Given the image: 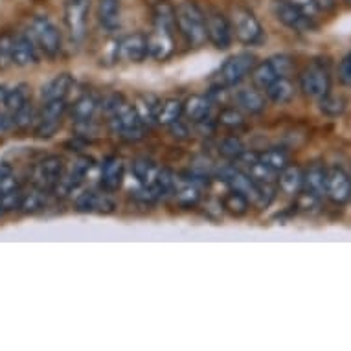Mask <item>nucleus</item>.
<instances>
[{
    "label": "nucleus",
    "mask_w": 351,
    "mask_h": 351,
    "mask_svg": "<svg viewBox=\"0 0 351 351\" xmlns=\"http://www.w3.org/2000/svg\"><path fill=\"white\" fill-rule=\"evenodd\" d=\"M175 32H177V21H175V6L167 0H158L153 6V29L147 34L149 40V58L155 61H166L175 52Z\"/></svg>",
    "instance_id": "obj_1"
},
{
    "label": "nucleus",
    "mask_w": 351,
    "mask_h": 351,
    "mask_svg": "<svg viewBox=\"0 0 351 351\" xmlns=\"http://www.w3.org/2000/svg\"><path fill=\"white\" fill-rule=\"evenodd\" d=\"M104 112L109 121L110 131L127 140V142H136L144 138L145 123L140 118L138 110L134 105L127 101L121 94H110L104 101Z\"/></svg>",
    "instance_id": "obj_2"
},
{
    "label": "nucleus",
    "mask_w": 351,
    "mask_h": 351,
    "mask_svg": "<svg viewBox=\"0 0 351 351\" xmlns=\"http://www.w3.org/2000/svg\"><path fill=\"white\" fill-rule=\"evenodd\" d=\"M175 21H177V29L184 37L188 47H202L208 40L206 37V15L201 8L191 0L180 2L175 8Z\"/></svg>",
    "instance_id": "obj_3"
},
{
    "label": "nucleus",
    "mask_w": 351,
    "mask_h": 351,
    "mask_svg": "<svg viewBox=\"0 0 351 351\" xmlns=\"http://www.w3.org/2000/svg\"><path fill=\"white\" fill-rule=\"evenodd\" d=\"M232 32L236 35V39L245 45V47H261L265 45L267 34L263 24L259 23L256 13L245 6H236L232 10Z\"/></svg>",
    "instance_id": "obj_4"
},
{
    "label": "nucleus",
    "mask_w": 351,
    "mask_h": 351,
    "mask_svg": "<svg viewBox=\"0 0 351 351\" xmlns=\"http://www.w3.org/2000/svg\"><path fill=\"white\" fill-rule=\"evenodd\" d=\"M28 34L35 40V45L39 48L40 53H45L47 58H58L63 50V35L59 28L48 17L37 15L29 21Z\"/></svg>",
    "instance_id": "obj_5"
},
{
    "label": "nucleus",
    "mask_w": 351,
    "mask_h": 351,
    "mask_svg": "<svg viewBox=\"0 0 351 351\" xmlns=\"http://www.w3.org/2000/svg\"><path fill=\"white\" fill-rule=\"evenodd\" d=\"M298 83L300 90L304 93L305 98L315 99V101L328 96L329 90H331V75H329L328 66H324L318 61H313L311 64H307L302 70Z\"/></svg>",
    "instance_id": "obj_6"
},
{
    "label": "nucleus",
    "mask_w": 351,
    "mask_h": 351,
    "mask_svg": "<svg viewBox=\"0 0 351 351\" xmlns=\"http://www.w3.org/2000/svg\"><path fill=\"white\" fill-rule=\"evenodd\" d=\"M256 66V56L250 52H237L221 64L217 72V81L221 86L232 88L237 86L245 77H247L252 69Z\"/></svg>",
    "instance_id": "obj_7"
},
{
    "label": "nucleus",
    "mask_w": 351,
    "mask_h": 351,
    "mask_svg": "<svg viewBox=\"0 0 351 351\" xmlns=\"http://www.w3.org/2000/svg\"><path fill=\"white\" fill-rule=\"evenodd\" d=\"M90 0H64V24L75 45L83 43L88 29Z\"/></svg>",
    "instance_id": "obj_8"
},
{
    "label": "nucleus",
    "mask_w": 351,
    "mask_h": 351,
    "mask_svg": "<svg viewBox=\"0 0 351 351\" xmlns=\"http://www.w3.org/2000/svg\"><path fill=\"white\" fill-rule=\"evenodd\" d=\"M66 99H50L43 101V109L37 116V125H35V136L37 138H50L58 133V129L63 123L66 114Z\"/></svg>",
    "instance_id": "obj_9"
},
{
    "label": "nucleus",
    "mask_w": 351,
    "mask_h": 351,
    "mask_svg": "<svg viewBox=\"0 0 351 351\" xmlns=\"http://www.w3.org/2000/svg\"><path fill=\"white\" fill-rule=\"evenodd\" d=\"M272 13L274 17L287 26L289 29L293 32H298V34H307V32H313V29L318 28V24L315 19H311L309 15H305L302 10H298L293 4H289L287 0H274L272 2Z\"/></svg>",
    "instance_id": "obj_10"
},
{
    "label": "nucleus",
    "mask_w": 351,
    "mask_h": 351,
    "mask_svg": "<svg viewBox=\"0 0 351 351\" xmlns=\"http://www.w3.org/2000/svg\"><path fill=\"white\" fill-rule=\"evenodd\" d=\"M204 15H206V37L212 43V47L217 48V50L230 48L232 40H234L230 19L215 8L208 10Z\"/></svg>",
    "instance_id": "obj_11"
},
{
    "label": "nucleus",
    "mask_w": 351,
    "mask_h": 351,
    "mask_svg": "<svg viewBox=\"0 0 351 351\" xmlns=\"http://www.w3.org/2000/svg\"><path fill=\"white\" fill-rule=\"evenodd\" d=\"M64 171H66V164H64V160L61 156H47V158H43V160L35 166V186H39V188H43V190L47 191H53L59 186V182L63 180Z\"/></svg>",
    "instance_id": "obj_12"
},
{
    "label": "nucleus",
    "mask_w": 351,
    "mask_h": 351,
    "mask_svg": "<svg viewBox=\"0 0 351 351\" xmlns=\"http://www.w3.org/2000/svg\"><path fill=\"white\" fill-rule=\"evenodd\" d=\"M116 56L127 63L140 64L149 58V40L144 32H134L116 43Z\"/></svg>",
    "instance_id": "obj_13"
},
{
    "label": "nucleus",
    "mask_w": 351,
    "mask_h": 351,
    "mask_svg": "<svg viewBox=\"0 0 351 351\" xmlns=\"http://www.w3.org/2000/svg\"><path fill=\"white\" fill-rule=\"evenodd\" d=\"M326 195L335 204H346L351 199V177L342 167L333 166L328 169Z\"/></svg>",
    "instance_id": "obj_14"
},
{
    "label": "nucleus",
    "mask_w": 351,
    "mask_h": 351,
    "mask_svg": "<svg viewBox=\"0 0 351 351\" xmlns=\"http://www.w3.org/2000/svg\"><path fill=\"white\" fill-rule=\"evenodd\" d=\"M125 180V160L118 155L107 156L101 164V186L105 191L114 193L121 190Z\"/></svg>",
    "instance_id": "obj_15"
},
{
    "label": "nucleus",
    "mask_w": 351,
    "mask_h": 351,
    "mask_svg": "<svg viewBox=\"0 0 351 351\" xmlns=\"http://www.w3.org/2000/svg\"><path fill=\"white\" fill-rule=\"evenodd\" d=\"M39 63V48L29 34H19L13 39V64L19 69H28Z\"/></svg>",
    "instance_id": "obj_16"
},
{
    "label": "nucleus",
    "mask_w": 351,
    "mask_h": 351,
    "mask_svg": "<svg viewBox=\"0 0 351 351\" xmlns=\"http://www.w3.org/2000/svg\"><path fill=\"white\" fill-rule=\"evenodd\" d=\"M116 202L107 193L83 191L75 199V210L80 213H112Z\"/></svg>",
    "instance_id": "obj_17"
},
{
    "label": "nucleus",
    "mask_w": 351,
    "mask_h": 351,
    "mask_svg": "<svg viewBox=\"0 0 351 351\" xmlns=\"http://www.w3.org/2000/svg\"><path fill=\"white\" fill-rule=\"evenodd\" d=\"M99 101L90 94L81 96L80 99H75L74 107H72V121L75 123L77 129H88L93 125L94 118L98 114Z\"/></svg>",
    "instance_id": "obj_18"
},
{
    "label": "nucleus",
    "mask_w": 351,
    "mask_h": 351,
    "mask_svg": "<svg viewBox=\"0 0 351 351\" xmlns=\"http://www.w3.org/2000/svg\"><path fill=\"white\" fill-rule=\"evenodd\" d=\"M213 101L204 94H191L190 98L182 104V114L191 121V123H201V121L210 120L212 114Z\"/></svg>",
    "instance_id": "obj_19"
},
{
    "label": "nucleus",
    "mask_w": 351,
    "mask_h": 351,
    "mask_svg": "<svg viewBox=\"0 0 351 351\" xmlns=\"http://www.w3.org/2000/svg\"><path fill=\"white\" fill-rule=\"evenodd\" d=\"M75 85L74 75L69 72L58 74L56 77L48 81L47 85L43 86V93H40V99L43 101H50V99H66L69 94L72 93V88Z\"/></svg>",
    "instance_id": "obj_20"
},
{
    "label": "nucleus",
    "mask_w": 351,
    "mask_h": 351,
    "mask_svg": "<svg viewBox=\"0 0 351 351\" xmlns=\"http://www.w3.org/2000/svg\"><path fill=\"white\" fill-rule=\"evenodd\" d=\"M98 21L105 32H118L121 28V2L120 0H99Z\"/></svg>",
    "instance_id": "obj_21"
},
{
    "label": "nucleus",
    "mask_w": 351,
    "mask_h": 351,
    "mask_svg": "<svg viewBox=\"0 0 351 351\" xmlns=\"http://www.w3.org/2000/svg\"><path fill=\"white\" fill-rule=\"evenodd\" d=\"M326 177H328V169L320 162H315L304 171V186L302 191L313 193L317 197L326 195Z\"/></svg>",
    "instance_id": "obj_22"
},
{
    "label": "nucleus",
    "mask_w": 351,
    "mask_h": 351,
    "mask_svg": "<svg viewBox=\"0 0 351 351\" xmlns=\"http://www.w3.org/2000/svg\"><path fill=\"white\" fill-rule=\"evenodd\" d=\"M236 104L239 109H243L248 114H261L267 109L265 94L259 88H241L236 93Z\"/></svg>",
    "instance_id": "obj_23"
},
{
    "label": "nucleus",
    "mask_w": 351,
    "mask_h": 351,
    "mask_svg": "<svg viewBox=\"0 0 351 351\" xmlns=\"http://www.w3.org/2000/svg\"><path fill=\"white\" fill-rule=\"evenodd\" d=\"M276 184L280 186V190L287 195H298L304 186V169L294 164H289L278 173Z\"/></svg>",
    "instance_id": "obj_24"
},
{
    "label": "nucleus",
    "mask_w": 351,
    "mask_h": 351,
    "mask_svg": "<svg viewBox=\"0 0 351 351\" xmlns=\"http://www.w3.org/2000/svg\"><path fill=\"white\" fill-rule=\"evenodd\" d=\"M294 93H296V88L294 85L289 81V77H278L274 83L265 88L267 99H271L272 104L276 105H287L293 101Z\"/></svg>",
    "instance_id": "obj_25"
},
{
    "label": "nucleus",
    "mask_w": 351,
    "mask_h": 351,
    "mask_svg": "<svg viewBox=\"0 0 351 351\" xmlns=\"http://www.w3.org/2000/svg\"><path fill=\"white\" fill-rule=\"evenodd\" d=\"M250 204L252 202L248 201V197L237 190H230L221 199V206L232 217H245L250 210Z\"/></svg>",
    "instance_id": "obj_26"
},
{
    "label": "nucleus",
    "mask_w": 351,
    "mask_h": 351,
    "mask_svg": "<svg viewBox=\"0 0 351 351\" xmlns=\"http://www.w3.org/2000/svg\"><path fill=\"white\" fill-rule=\"evenodd\" d=\"M158 173H160V167L156 166L155 162L149 160V158H136L133 160V175L134 179L138 180L140 186H153L155 184L156 177H158Z\"/></svg>",
    "instance_id": "obj_27"
},
{
    "label": "nucleus",
    "mask_w": 351,
    "mask_h": 351,
    "mask_svg": "<svg viewBox=\"0 0 351 351\" xmlns=\"http://www.w3.org/2000/svg\"><path fill=\"white\" fill-rule=\"evenodd\" d=\"M180 116H182V101L175 98H167L158 105L155 120L160 125L169 127L175 121H180Z\"/></svg>",
    "instance_id": "obj_28"
},
{
    "label": "nucleus",
    "mask_w": 351,
    "mask_h": 351,
    "mask_svg": "<svg viewBox=\"0 0 351 351\" xmlns=\"http://www.w3.org/2000/svg\"><path fill=\"white\" fill-rule=\"evenodd\" d=\"M250 77H252V85L259 90H265L267 86L274 83V81L280 77L276 74V70L272 66V63L267 59V61H261V63H256V66L250 72Z\"/></svg>",
    "instance_id": "obj_29"
},
{
    "label": "nucleus",
    "mask_w": 351,
    "mask_h": 351,
    "mask_svg": "<svg viewBox=\"0 0 351 351\" xmlns=\"http://www.w3.org/2000/svg\"><path fill=\"white\" fill-rule=\"evenodd\" d=\"M48 193H50V191L43 190L39 186H35L34 190L24 191L23 202H21V210H23L24 213L39 212V210H43V208L47 206Z\"/></svg>",
    "instance_id": "obj_30"
},
{
    "label": "nucleus",
    "mask_w": 351,
    "mask_h": 351,
    "mask_svg": "<svg viewBox=\"0 0 351 351\" xmlns=\"http://www.w3.org/2000/svg\"><path fill=\"white\" fill-rule=\"evenodd\" d=\"M258 160L261 162V164H265L267 167H271L272 171L276 173H280L283 167L289 166L287 153L283 149H276V147L258 153Z\"/></svg>",
    "instance_id": "obj_31"
},
{
    "label": "nucleus",
    "mask_w": 351,
    "mask_h": 351,
    "mask_svg": "<svg viewBox=\"0 0 351 351\" xmlns=\"http://www.w3.org/2000/svg\"><path fill=\"white\" fill-rule=\"evenodd\" d=\"M243 153H245V145L237 136H226L219 144V155L225 156L226 160H239Z\"/></svg>",
    "instance_id": "obj_32"
},
{
    "label": "nucleus",
    "mask_w": 351,
    "mask_h": 351,
    "mask_svg": "<svg viewBox=\"0 0 351 351\" xmlns=\"http://www.w3.org/2000/svg\"><path fill=\"white\" fill-rule=\"evenodd\" d=\"M318 105H320V110L324 114L329 116V118H337L346 110V99L340 98V96H331V94L318 99Z\"/></svg>",
    "instance_id": "obj_33"
},
{
    "label": "nucleus",
    "mask_w": 351,
    "mask_h": 351,
    "mask_svg": "<svg viewBox=\"0 0 351 351\" xmlns=\"http://www.w3.org/2000/svg\"><path fill=\"white\" fill-rule=\"evenodd\" d=\"M158 101H156L153 96H140L136 105H134V109L138 110L140 118L144 123H149L156 118V110H158Z\"/></svg>",
    "instance_id": "obj_34"
},
{
    "label": "nucleus",
    "mask_w": 351,
    "mask_h": 351,
    "mask_svg": "<svg viewBox=\"0 0 351 351\" xmlns=\"http://www.w3.org/2000/svg\"><path fill=\"white\" fill-rule=\"evenodd\" d=\"M13 39L15 35L10 32L0 35V70H8L13 64Z\"/></svg>",
    "instance_id": "obj_35"
},
{
    "label": "nucleus",
    "mask_w": 351,
    "mask_h": 351,
    "mask_svg": "<svg viewBox=\"0 0 351 351\" xmlns=\"http://www.w3.org/2000/svg\"><path fill=\"white\" fill-rule=\"evenodd\" d=\"M219 123L228 129H239L245 125V116L236 107H225L219 114Z\"/></svg>",
    "instance_id": "obj_36"
},
{
    "label": "nucleus",
    "mask_w": 351,
    "mask_h": 351,
    "mask_svg": "<svg viewBox=\"0 0 351 351\" xmlns=\"http://www.w3.org/2000/svg\"><path fill=\"white\" fill-rule=\"evenodd\" d=\"M298 201H296V208L300 212L304 213H317L318 208H320V202H322V197L313 195V193H307V191H300Z\"/></svg>",
    "instance_id": "obj_37"
},
{
    "label": "nucleus",
    "mask_w": 351,
    "mask_h": 351,
    "mask_svg": "<svg viewBox=\"0 0 351 351\" xmlns=\"http://www.w3.org/2000/svg\"><path fill=\"white\" fill-rule=\"evenodd\" d=\"M269 61H271L272 66H274V70H276V74L280 75V77H289V75L294 72L293 58H289L285 53L272 56V58H269Z\"/></svg>",
    "instance_id": "obj_38"
},
{
    "label": "nucleus",
    "mask_w": 351,
    "mask_h": 351,
    "mask_svg": "<svg viewBox=\"0 0 351 351\" xmlns=\"http://www.w3.org/2000/svg\"><path fill=\"white\" fill-rule=\"evenodd\" d=\"M287 2L298 8V10H302L305 15H309V17L315 19V21H317L318 15H320V10H318L317 6V0H287Z\"/></svg>",
    "instance_id": "obj_39"
},
{
    "label": "nucleus",
    "mask_w": 351,
    "mask_h": 351,
    "mask_svg": "<svg viewBox=\"0 0 351 351\" xmlns=\"http://www.w3.org/2000/svg\"><path fill=\"white\" fill-rule=\"evenodd\" d=\"M339 81L344 86H351V52L339 63Z\"/></svg>",
    "instance_id": "obj_40"
},
{
    "label": "nucleus",
    "mask_w": 351,
    "mask_h": 351,
    "mask_svg": "<svg viewBox=\"0 0 351 351\" xmlns=\"http://www.w3.org/2000/svg\"><path fill=\"white\" fill-rule=\"evenodd\" d=\"M342 2H344V4H346V6H348V8H351V0H342Z\"/></svg>",
    "instance_id": "obj_41"
}]
</instances>
